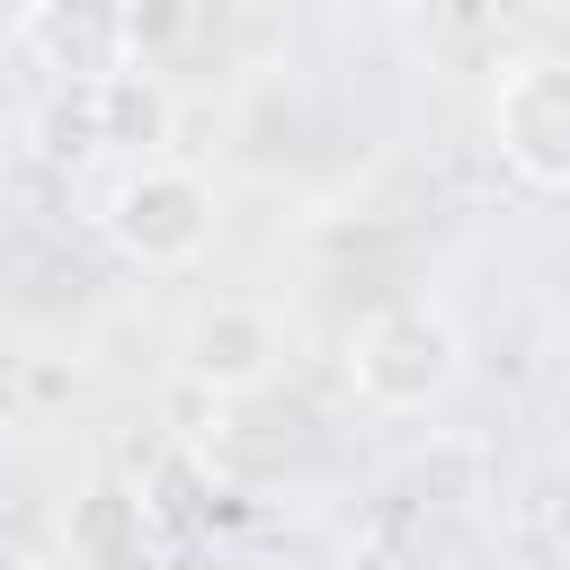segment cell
Masks as SVG:
<instances>
[{"label":"cell","instance_id":"obj_1","mask_svg":"<svg viewBox=\"0 0 570 570\" xmlns=\"http://www.w3.org/2000/svg\"><path fill=\"white\" fill-rule=\"evenodd\" d=\"M463 383V330L428 294H392L347 330V392L383 419H428Z\"/></svg>","mask_w":570,"mask_h":570},{"label":"cell","instance_id":"obj_2","mask_svg":"<svg viewBox=\"0 0 570 570\" xmlns=\"http://www.w3.org/2000/svg\"><path fill=\"white\" fill-rule=\"evenodd\" d=\"M98 232H107V249L125 258V267H142V276H178V267H196L205 249H214V232H223V196H214V178L205 169H187V160H125L116 178H107V196H98Z\"/></svg>","mask_w":570,"mask_h":570},{"label":"cell","instance_id":"obj_3","mask_svg":"<svg viewBox=\"0 0 570 570\" xmlns=\"http://www.w3.org/2000/svg\"><path fill=\"white\" fill-rule=\"evenodd\" d=\"M481 125H490V151L508 160V178H525L543 196H570V45L508 53L490 71Z\"/></svg>","mask_w":570,"mask_h":570},{"label":"cell","instance_id":"obj_4","mask_svg":"<svg viewBox=\"0 0 570 570\" xmlns=\"http://www.w3.org/2000/svg\"><path fill=\"white\" fill-rule=\"evenodd\" d=\"M178 374L214 401H249L285 374V321L249 294H223V303H196L187 330H178Z\"/></svg>","mask_w":570,"mask_h":570},{"label":"cell","instance_id":"obj_5","mask_svg":"<svg viewBox=\"0 0 570 570\" xmlns=\"http://www.w3.org/2000/svg\"><path fill=\"white\" fill-rule=\"evenodd\" d=\"M62 552H71V570H160L151 490L125 472H89L62 508Z\"/></svg>","mask_w":570,"mask_h":570},{"label":"cell","instance_id":"obj_6","mask_svg":"<svg viewBox=\"0 0 570 570\" xmlns=\"http://www.w3.org/2000/svg\"><path fill=\"white\" fill-rule=\"evenodd\" d=\"M80 98H89V142H98V151H116V160H160V151H169V134H178V89H169L142 53H125V62L89 71V80H80Z\"/></svg>","mask_w":570,"mask_h":570},{"label":"cell","instance_id":"obj_7","mask_svg":"<svg viewBox=\"0 0 570 570\" xmlns=\"http://www.w3.org/2000/svg\"><path fill=\"white\" fill-rule=\"evenodd\" d=\"M490 27H525V18H543V9H561V0H472Z\"/></svg>","mask_w":570,"mask_h":570},{"label":"cell","instance_id":"obj_8","mask_svg":"<svg viewBox=\"0 0 570 570\" xmlns=\"http://www.w3.org/2000/svg\"><path fill=\"white\" fill-rule=\"evenodd\" d=\"M543 534H552V543H561V552H570V481H561V490H552V499H543Z\"/></svg>","mask_w":570,"mask_h":570}]
</instances>
